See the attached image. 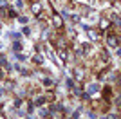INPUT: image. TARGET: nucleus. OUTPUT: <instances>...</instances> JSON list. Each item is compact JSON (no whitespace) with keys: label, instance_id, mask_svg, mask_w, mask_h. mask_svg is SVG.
<instances>
[{"label":"nucleus","instance_id":"3","mask_svg":"<svg viewBox=\"0 0 121 119\" xmlns=\"http://www.w3.org/2000/svg\"><path fill=\"white\" fill-rule=\"evenodd\" d=\"M107 42H108V45H110V47H117V43H119L116 36H108V40H107Z\"/></svg>","mask_w":121,"mask_h":119},{"label":"nucleus","instance_id":"10","mask_svg":"<svg viewBox=\"0 0 121 119\" xmlns=\"http://www.w3.org/2000/svg\"><path fill=\"white\" fill-rule=\"evenodd\" d=\"M42 83L45 85V87H51V85H52V79H49V78H45V79H43V81H42Z\"/></svg>","mask_w":121,"mask_h":119},{"label":"nucleus","instance_id":"16","mask_svg":"<svg viewBox=\"0 0 121 119\" xmlns=\"http://www.w3.org/2000/svg\"><path fill=\"white\" fill-rule=\"evenodd\" d=\"M11 36H13V38H15V40H20V38H22V36H20V33H13V34H11Z\"/></svg>","mask_w":121,"mask_h":119},{"label":"nucleus","instance_id":"5","mask_svg":"<svg viewBox=\"0 0 121 119\" xmlns=\"http://www.w3.org/2000/svg\"><path fill=\"white\" fill-rule=\"evenodd\" d=\"M43 103H45V98H43V96L36 98V101H35V105H38V106H40V105H43Z\"/></svg>","mask_w":121,"mask_h":119},{"label":"nucleus","instance_id":"14","mask_svg":"<svg viewBox=\"0 0 121 119\" xmlns=\"http://www.w3.org/2000/svg\"><path fill=\"white\" fill-rule=\"evenodd\" d=\"M40 115H42V117H47V115H49V112L43 108V110H40Z\"/></svg>","mask_w":121,"mask_h":119},{"label":"nucleus","instance_id":"13","mask_svg":"<svg viewBox=\"0 0 121 119\" xmlns=\"http://www.w3.org/2000/svg\"><path fill=\"white\" fill-rule=\"evenodd\" d=\"M18 22L20 24H27V16H18Z\"/></svg>","mask_w":121,"mask_h":119},{"label":"nucleus","instance_id":"25","mask_svg":"<svg viewBox=\"0 0 121 119\" xmlns=\"http://www.w3.org/2000/svg\"><path fill=\"white\" fill-rule=\"evenodd\" d=\"M0 33H2V25H0Z\"/></svg>","mask_w":121,"mask_h":119},{"label":"nucleus","instance_id":"15","mask_svg":"<svg viewBox=\"0 0 121 119\" xmlns=\"http://www.w3.org/2000/svg\"><path fill=\"white\" fill-rule=\"evenodd\" d=\"M60 58L61 60H67V52H65V51H60Z\"/></svg>","mask_w":121,"mask_h":119},{"label":"nucleus","instance_id":"18","mask_svg":"<svg viewBox=\"0 0 121 119\" xmlns=\"http://www.w3.org/2000/svg\"><path fill=\"white\" fill-rule=\"evenodd\" d=\"M16 7H18V9H22V7H24V2H22V0H18V2H16Z\"/></svg>","mask_w":121,"mask_h":119},{"label":"nucleus","instance_id":"22","mask_svg":"<svg viewBox=\"0 0 121 119\" xmlns=\"http://www.w3.org/2000/svg\"><path fill=\"white\" fill-rule=\"evenodd\" d=\"M89 119H96V115L92 114V112H89Z\"/></svg>","mask_w":121,"mask_h":119},{"label":"nucleus","instance_id":"8","mask_svg":"<svg viewBox=\"0 0 121 119\" xmlns=\"http://www.w3.org/2000/svg\"><path fill=\"white\" fill-rule=\"evenodd\" d=\"M43 60H45V58H43V56H42V54L35 56V61H36V63H43Z\"/></svg>","mask_w":121,"mask_h":119},{"label":"nucleus","instance_id":"20","mask_svg":"<svg viewBox=\"0 0 121 119\" xmlns=\"http://www.w3.org/2000/svg\"><path fill=\"white\" fill-rule=\"evenodd\" d=\"M9 16H11V18H15V16H16V11H13V9H9Z\"/></svg>","mask_w":121,"mask_h":119},{"label":"nucleus","instance_id":"9","mask_svg":"<svg viewBox=\"0 0 121 119\" xmlns=\"http://www.w3.org/2000/svg\"><path fill=\"white\" fill-rule=\"evenodd\" d=\"M99 24H101V27H103V29H107V27L110 25V22H108V20H101Z\"/></svg>","mask_w":121,"mask_h":119},{"label":"nucleus","instance_id":"19","mask_svg":"<svg viewBox=\"0 0 121 119\" xmlns=\"http://www.w3.org/2000/svg\"><path fill=\"white\" fill-rule=\"evenodd\" d=\"M24 34H27V36L31 34V29H29V27H24Z\"/></svg>","mask_w":121,"mask_h":119},{"label":"nucleus","instance_id":"23","mask_svg":"<svg viewBox=\"0 0 121 119\" xmlns=\"http://www.w3.org/2000/svg\"><path fill=\"white\" fill-rule=\"evenodd\" d=\"M107 119H116V115H114V114H110V115H108Z\"/></svg>","mask_w":121,"mask_h":119},{"label":"nucleus","instance_id":"1","mask_svg":"<svg viewBox=\"0 0 121 119\" xmlns=\"http://www.w3.org/2000/svg\"><path fill=\"white\" fill-rule=\"evenodd\" d=\"M98 89H99V85H98V83H91L89 87H87V94H89V96H91V94H96Z\"/></svg>","mask_w":121,"mask_h":119},{"label":"nucleus","instance_id":"21","mask_svg":"<svg viewBox=\"0 0 121 119\" xmlns=\"http://www.w3.org/2000/svg\"><path fill=\"white\" fill-rule=\"evenodd\" d=\"M20 103H22L20 99H15V101H13V105H15V106H20Z\"/></svg>","mask_w":121,"mask_h":119},{"label":"nucleus","instance_id":"26","mask_svg":"<svg viewBox=\"0 0 121 119\" xmlns=\"http://www.w3.org/2000/svg\"><path fill=\"white\" fill-rule=\"evenodd\" d=\"M27 119H33V117H27Z\"/></svg>","mask_w":121,"mask_h":119},{"label":"nucleus","instance_id":"2","mask_svg":"<svg viewBox=\"0 0 121 119\" xmlns=\"http://www.w3.org/2000/svg\"><path fill=\"white\" fill-rule=\"evenodd\" d=\"M31 9H33V13H35V15H38V13H40V11H42V4H40V2H35Z\"/></svg>","mask_w":121,"mask_h":119},{"label":"nucleus","instance_id":"6","mask_svg":"<svg viewBox=\"0 0 121 119\" xmlns=\"http://www.w3.org/2000/svg\"><path fill=\"white\" fill-rule=\"evenodd\" d=\"M91 49H92L91 43H83V51H85V54H89V52H91Z\"/></svg>","mask_w":121,"mask_h":119},{"label":"nucleus","instance_id":"11","mask_svg":"<svg viewBox=\"0 0 121 119\" xmlns=\"http://www.w3.org/2000/svg\"><path fill=\"white\" fill-rule=\"evenodd\" d=\"M47 54H49V58L52 60V61H58V60H56V56H54V52H52V51H47Z\"/></svg>","mask_w":121,"mask_h":119},{"label":"nucleus","instance_id":"4","mask_svg":"<svg viewBox=\"0 0 121 119\" xmlns=\"http://www.w3.org/2000/svg\"><path fill=\"white\" fill-rule=\"evenodd\" d=\"M22 51V43L20 42H15V43H13V52H20Z\"/></svg>","mask_w":121,"mask_h":119},{"label":"nucleus","instance_id":"7","mask_svg":"<svg viewBox=\"0 0 121 119\" xmlns=\"http://www.w3.org/2000/svg\"><path fill=\"white\" fill-rule=\"evenodd\" d=\"M61 24H63V22H61L60 16H54V25H56V27H61Z\"/></svg>","mask_w":121,"mask_h":119},{"label":"nucleus","instance_id":"12","mask_svg":"<svg viewBox=\"0 0 121 119\" xmlns=\"http://www.w3.org/2000/svg\"><path fill=\"white\" fill-rule=\"evenodd\" d=\"M15 58H16V60H20V61H27V58H25L24 54H16Z\"/></svg>","mask_w":121,"mask_h":119},{"label":"nucleus","instance_id":"24","mask_svg":"<svg viewBox=\"0 0 121 119\" xmlns=\"http://www.w3.org/2000/svg\"><path fill=\"white\" fill-rule=\"evenodd\" d=\"M2 94H4V89H2V87H0V96H2Z\"/></svg>","mask_w":121,"mask_h":119},{"label":"nucleus","instance_id":"17","mask_svg":"<svg viewBox=\"0 0 121 119\" xmlns=\"http://www.w3.org/2000/svg\"><path fill=\"white\" fill-rule=\"evenodd\" d=\"M71 20H72V22H80V16H78V15H72Z\"/></svg>","mask_w":121,"mask_h":119}]
</instances>
